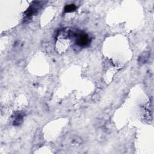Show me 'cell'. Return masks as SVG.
Returning <instances> with one entry per match:
<instances>
[{
  "mask_svg": "<svg viewBox=\"0 0 154 154\" xmlns=\"http://www.w3.org/2000/svg\"><path fill=\"white\" fill-rule=\"evenodd\" d=\"M76 6H75V4H69L67 5L65 7H64V12L66 13H69V12H72L73 11L75 10L76 9Z\"/></svg>",
  "mask_w": 154,
  "mask_h": 154,
  "instance_id": "cell-3",
  "label": "cell"
},
{
  "mask_svg": "<svg viewBox=\"0 0 154 154\" xmlns=\"http://www.w3.org/2000/svg\"><path fill=\"white\" fill-rule=\"evenodd\" d=\"M72 37L75 38L76 45L80 47H87L90 43V38L86 33L82 31L72 33Z\"/></svg>",
  "mask_w": 154,
  "mask_h": 154,
  "instance_id": "cell-1",
  "label": "cell"
},
{
  "mask_svg": "<svg viewBox=\"0 0 154 154\" xmlns=\"http://www.w3.org/2000/svg\"><path fill=\"white\" fill-rule=\"evenodd\" d=\"M23 121V115L21 113H15L13 116V124L15 126H19Z\"/></svg>",
  "mask_w": 154,
  "mask_h": 154,
  "instance_id": "cell-2",
  "label": "cell"
}]
</instances>
